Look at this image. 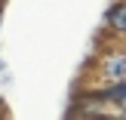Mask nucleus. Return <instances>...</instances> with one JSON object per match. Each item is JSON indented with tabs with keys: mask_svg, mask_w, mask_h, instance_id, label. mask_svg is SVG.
Returning a JSON list of instances; mask_svg holds the SVG:
<instances>
[{
	"mask_svg": "<svg viewBox=\"0 0 126 120\" xmlns=\"http://www.w3.org/2000/svg\"><path fill=\"white\" fill-rule=\"evenodd\" d=\"M0 6H3V0H0Z\"/></svg>",
	"mask_w": 126,
	"mask_h": 120,
	"instance_id": "nucleus-3",
	"label": "nucleus"
},
{
	"mask_svg": "<svg viewBox=\"0 0 126 120\" xmlns=\"http://www.w3.org/2000/svg\"><path fill=\"white\" fill-rule=\"evenodd\" d=\"M98 74L108 83L126 80V49H108V52L98 59Z\"/></svg>",
	"mask_w": 126,
	"mask_h": 120,
	"instance_id": "nucleus-1",
	"label": "nucleus"
},
{
	"mask_svg": "<svg viewBox=\"0 0 126 120\" xmlns=\"http://www.w3.org/2000/svg\"><path fill=\"white\" fill-rule=\"evenodd\" d=\"M105 28L114 37H126V0H114L111 9L105 12Z\"/></svg>",
	"mask_w": 126,
	"mask_h": 120,
	"instance_id": "nucleus-2",
	"label": "nucleus"
}]
</instances>
